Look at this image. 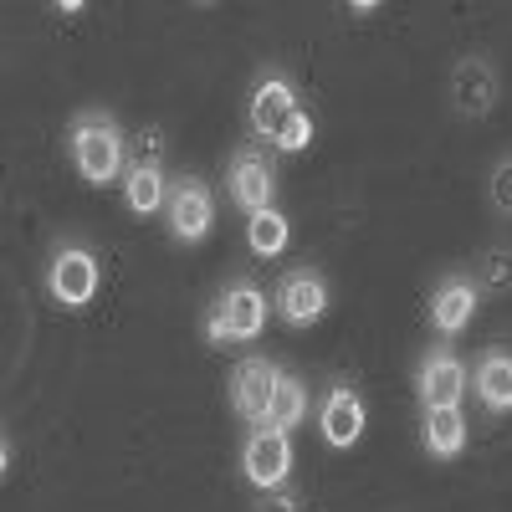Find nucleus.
<instances>
[{
    "label": "nucleus",
    "instance_id": "nucleus-1",
    "mask_svg": "<svg viewBox=\"0 0 512 512\" xmlns=\"http://www.w3.org/2000/svg\"><path fill=\"white\" fill-rule=\"evenodd\" d=\"M67 154H72V169L88 185H113V180H123V169H128V139H123V128H118V118L108 108L72 113Z\"/></svg>",
    "mask_w": 512,
    "mask_h": 512
},
{
    "label": "nucleus",
    "instance_id": "nucleus-2",
    "mask_svg": "<svg viewBox=\"0 0 512 512\" xmlns=\"http://www.w3.org/2000/svg\"><path fill=\"white\" fill-rule=\"evenodd\" d=\"M272 308H267V292L256 287L251 277H236L231 287H221V297L200 313V338L210 349H231V344H251L262 338Z\"/></svg>",
    "mask_w": 512,
    "mask_h": 512
},
{
    "label": "nucleus",
    "instance_id": "nucleus-3",
    "mask_svg": "<svg viewBox=\"0 0 512 512\" xmlns=\"http://www.w3.org/2000/svg\"><path fill=\"white\" fill-rule=\"evenodd\" d=\"M169 200V175H164V134L144 128L139 144L128 149V169H123V205L128 216H154Z\"/></svg>",
    "mask_w": 512,
    "mask_h": 512
},
{
    "label": "nucleus",
    "instance_id": "nucleus-4",
    "mask_svg": "<svg viewBox=\"0 0 512 512\" xmlns=\"http://www.w3.org/2000/svg\"><path fill=\"white\" fill-rule=\"evenodd\" d=\"M466 390H472V369L461 364V354H456L451 344L425 349V359L415 364V400H420V415H425V410H461Z\"/></svg>",
    "mask_w": 512,
    "mask_h": 512
},
{
    "label": "nucleus",
    "instance_id": "nucleus-5",
    "mask_svg": "<svg viewBox=\"0 0 512 512\" xmlns=\"http://www.w3.org/2000/svg\"><path fill=\"white\" fill-rule=\"evenodd\" d=\"M103 287V267H98V256L93 246H82V241H62L52 251V262H47V292H52V303L62 308H88L93 297Z\"/></svg>",
    "mask_w": 512,
    "mask_h": 512
},
{
    "label": "nucleus",
    "instance_id": "nucleus-6",
    "mask_svg": "<svg viewBox=\"0 0 512 512\" xmlns=\"http://www.w3.org/2000/svg\"><path fill=\"white\" fill-rule=\"evenodd\" d=\"M164 221H169V236L180 246H200L216 226V195L200 175H180L169 185V200H164Z\"/></svg>",
    "mask_w": 512,
    "mask_h": 512
},
{
    "label": "nucleus",
    "instance_id": "nucleus-7",
    "mask_svg": "<svg viewBox=\"0 0 512 512\" xmlns=\"http://www.w3.org/2000/svg\"><path fill=\"white\" fill-rule=\"evenodd\" d=\"M226 190H231V205H241L246 216L272 210L277 205V159L267 149H236L226 159Z\"/></svg>",
    "mask_w": 512,
    "mask_h": 512
},
{
    "label": "nucleus",
    "instance_id": "nucleus-8",
    "mask_svg": "<svg viewBox=\"0 0 512 512\" xmlns=\"http://www.w3.org/2000/svg\"><path fill=\"white\" fill-rule=\"evenodd\" d=\"M241 477H246L256 492L287 487V477H292V441H287V431L251 425L246 441H241Z\"/></svg>",
    "mask_w": 512,
    "mask_h": 512
},
{
    "label": "nucleus",
    "instance_id": "nucleus-9",
    "mask_svg": "<svg viewBox=\"0 0 512 512\" xmlns=\"http://www.w3.org/2000/svg\"><path fill=\"white\" fill-rule=\"evenodd\" d=\"M282 379V364L262 359V354H246L231 364V379H226V395H231V410L246 420V425H262L267 420V405H272V390Z\"/></svg>",
    "mask_w": 512,
    "mask_h": 512
},
{
    "label": "nucleus",
    "instance_id": "nucleus-10",
    "mask_svg": "<svg viewBox=\"0 0 512 512\" xmlns=\"http://www.w3.org/2000/svg\"><path fill=\"white\" fill-rule=\"evenodd\" d=\"M364 425H369V410H364V395L354 390V384L333 379L328 395L318 405V431L333 451H354L364 441Z\"/></svg>",
    "mask_w": 512,
    "mask_h": 512
},
{
    "label": "nucleus",
    "instance_id": "nucleus-11",
    "mask_svg": "<svg viewBox=\"0 0 512 512\" xmlns=\"http://www.w3.org/2000/svg\"><path fill=\"white\" fill-rule=\"evenodd\" d=\"M272 308L287 328H313L323 313H328V282L318 267H292L277 292H272Z\"/></svg>",
    "mask_w": 512,
    "mask_h": 512
},
{
    "label": "nucleus",
    "instance_id": "nucleus-12",
    "mask_svg": "<svg viewBox=\"0 0 512 512\" xmlns=\"http://www.w3.org/2000/svg\"><path fill=\"white\" fill-rule=\"evenodd\" d=\"M297 108H303V103H297L292 77H287V72H262V77H256V88H251V98H246V123H251L256 139L277 144L282 123H287Z\"/></svg>",
    "mask_w": 512,
    "mask_h": 512
},
{
    "label": "nucleus",
    "instance_id": "nucleus-13",
    "mask_svg": "<svg viewBox=\"0 0 512 512\" xmlns=\"http://www.w3.org/2000/svg\"><path fill=\"white\" fill-rule=\"evenodd\" d=\"M477 303H482V292H477V282H472V277H461V272L441 277V282H436V292H431V313H425V318H431V333L441 338V344H451L456 333L472 328Z\"/></svg>",
    "mask_w": 512,
    "mask_h": 512
},
{
    "label": "nucleus",
    "instance_id": "nucleus-14",
    "mask_svg": "<svg viewBox=\"0 0 512 512\" xmlns=\"http://www.w3.org/2000/svg\"><path fill=\"white\" fill-rule=\"evenodd\" d=\"M497 88L502 82H497V67L487 57H461L451 72V103L466 118H487L497 108Z\"/></svg>",
    "mask_w": 512,
    "mask_h": 512
},
{
    "label": "nucleus",
    "instance_id": "nucleus-15",
    "mask_svg": "<svg viewBox=\"0 0 512 512\" xmlns=\"http://www.w3.org/2000/svg\"><path fill=\"white\" fill-rule=\"evenodd\" d=\"M477 400L487 415H512V349H487L477 359Z\"/></svg>",
    "mask_w": 512,
    "mask_h": 512
},
{
    "label": "nucleus",
    "instance_id": "nucleus-16",
    "mask_svg": "<svg viewBox=\"0 0 512 512\" xmlns=\"http://www.w3.org/2000/svg\"><path fill=\"white\" fill-rule=\"evenodd\" d=\"M420 451L431 461H456L466 451V415L461 410H425L420 415Z\"/></svg>",
    "mask_w": 512,
    "mask_h": 512
},
{
    "label": "nucleus",
    "instance_id": "nucleus-17",
    "mask_svg": "<svg viewBox=\"0 0 512 512\" xmlns=\"http://www.w3.org/2000/svg\"><path fill=\"white\" fill-rule=\"evenodd\" d=\"M303 420H308V384L297 379L292 369H282V379H277V390H272V405H267V420H262V425H272V431H297Z\"/></svg>",
    "mask_w": 512,
    "mask_h": 512
},
{
    "label": "nucleus",
    "instance_id": "nucleus-18",
    "mask_svg": "<svg viewBox=\"0 0 512 512\" xmlns=\"http://www.w3.org/2000/svg\"><path fill=\"white\" fill-rule=\"evenodd\" d=\"M287 241H292V226H287V216H282L277 205H272V210H256V216H246V246H251V256L272 262V256L287 251Z\"/></svg>",
    "mask_w": 512,
    "mask_h": 512
},
{
    "label": "nucleus",
    "instance_id": "nucleus-19",
    "mask_svg": "<svg viewBox=\"0 0 512 512\" xmlns=\"http://www.w3.org/2000/svg\"><path fill=\"white\" fill-rule=\"evenodd\" d=\"M512 287V251L492 246L482 251V262H477V292H507Z\"/></svg>",
    "mask_w": 512,
    "mask_h": 512
},
{
    "label": "nucleus",
    "instance_id": "nucleus-20",
    "mask_svg": "<svg viewBox=\"0 0 512 512\" xmlns=\"http://www.w3.org/2000/svg\"><path fill=\"white\" fill-rule=\"evenodd\" d=\"M308 144H313V113H308V108H297V113L282 123V134H277V144H272V149L297 154V149H308Z\"/></svg>",
    "mask_w": 512,
    "mask_h": 512
},
{
    "label": "nucleus",
    "instance_id": "nucleus-21",
    "mask_svg": "<svg viewBox=\"0 0 512 512\" xmlns=\"http://www.w3.org/2000/svg\"><path fill=\"white\" fill-rule=\"evenodd\" d=\"M256 512H308V497L297 487H272L256 497Z\"/></svg>",
    "mask_w": 512,
    "mask_h": 512
},
{
    "label": "nucleus",
    "instance_id": "nucleus-22",
    "mask_svg": "<svg viewBox=\"0 0 512 512\" xmlns=\"http://www.w3.org/2000/svg\"><path fill=\"white\" fill-rule=\"evenodd\" d=\"M492 210L497 216H512V159H502L492 169Z\"/></svg>",
    "mask_w": 512,
    "mask_h": 512
}]
</instances>
